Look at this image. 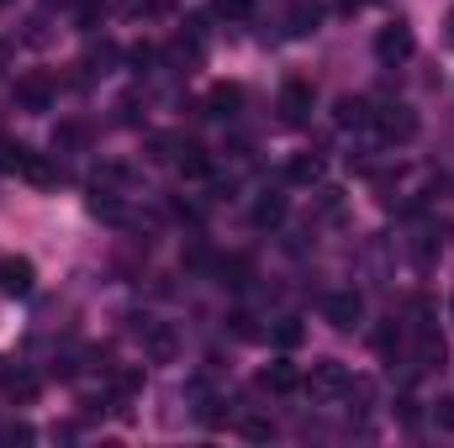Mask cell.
I'll return each mask as SVG.
<instances>
[{
	"instance_id": "1",
	"label": "cell",
	"mask_w": 454,
	"mask_h": 448,
	"mask_svg": "<svg viewBox=\"0 0 454 448\" xmlns=\"http://www.w3.org/2000/svg\"><path fill=\"white\" fill-rule=\"evenodd\" d=\"M348 369H343L339 359H317L312 364V375H301V390L312 396V401H343V390H348Z\"/></svg>"
},
{
	"instance_id": "2",
	"label": "cell",
	"mask_w": 454,
	"mask_h": 448,
	"mask_svg": "<svg viewBox=\"0 0 454 448\" xmlns=\"http://www.w3.org/2000/svg\"><path fill=\"white\" fill-rule=\"evenodd\" d=\"M412 48H418V37H412V27H407V21H386V27L375 32V58H380V64H391V69H396V64H407V58H412Z\"/></svg>"
},
{
	"instance_id": "3",
	"label": "cell",
	"mask_w": 454,
	"mask_h": 448,
	"mask_svg": "<svg viewBox=\"0 0 454 448\" xmlns=\"http://www.w3.org/2000/svg\"><path fill=\"white\" fill-rule=\"evenodd\" d=\"M386 143H412L418 137V112L412 106H402V101H391V106H380L375 112V121H370Z\"/></svg>"
},
{
	"instance_id": "4",
	"label": "cell",
	"mask_w": 454,
	"mask_h": 448,
	"mask_svg": "<svg viewBox=\"0 0 454 448\" xmlns=\"http://www.w3.org/2000/svg\"><path fill=\"white\" fill-rule=\"evenodd\" d=\"M53 101H59V85L48 74H21L16 80V106L21 112H53Z\"/></svg>"
},
{
	"instance_id": "5",
	"label": "cell",
	"mask_w": 454,
	"mask_h": 448,
	"mask_svg": "<svg viewBox=\"0 0 454 448\" xmlns=\"http://www.w3.org/2000/svg\"><path fill=\"white\" fill-rule=\"evenodd\" d=\"M323 317H328L339 333H348V328H359V317H364V301H359L354 290H333V296H323Z\"/></svg>"
},
{
	"instance_id": "6",
	"label": "cell",
	"mask_w": 454,
	"mask_h": 448,
	"mask_svg": "<svg viewBox=\"0 0 454 448\" xmlns=\"http://www.w3.org/2000/svg\"><path fill=\"white\" fill-rule=\"evenodd\" d=\"M307 116H312V85L307 80H286V90H280V121L301 127Z\"/></svg>"
},
{
	"instance_id": "7",
	"label": "cell",
	"mask_w": 454,
	"mask_h": 448,
	"mask_svg": "<svg viewBox=\"0 0 454 448\" xmlns=\"http://www.w3.org/2000/svg\"><path fill=\"white\" fill-rule=\"evenodd\" d=\"M32 285H37V269H32V259H0V290L5 296H32Z\"/></svg>"
},
{
	"instance_id": "8",
	"label": "cell",
	"mask_w": 454,
	"mask_h": 448,
	"mask_svg": "<svg viewBox=\"0 0 454 448\" xmlns=\"http://www.w3.org/2000/svg\"><path fill=\"white\" fill-rule=\"evenodd\" d=\"M259 385H264V390H275V396H291V390H301V369H296L291 359H275V364H264Z\"/></svg>"
},
{
	"instance_id": "9",
	"label": "cell",
	"mask_w": 454,
	"mask_h": 448,
	"mask_svg": "<svg viewBox=\"0 0 454 448\" xmlns=\"http://www.w3.org/2000/svg\"><path fill=\"white\" fill-rule=\"evenodd\" d=\"M175 348H180V337L169 333L164 322H143V353H148L153 364H169V359H175Z\"/></svg>"
},
{
	"instance_id": "10",
	"label": "cell",
	"mask_w": 454,
	"mask_h": 448,
	"mask_svg": "<svg viewBox=\"0 0 454 448\" xmlns=\"http://www.w3.org/2000/svg\"><path fill=\"white\" fill-rule=\"evenodd\" d=\"M175 169L196 180V174H207V169H212V158H207V148H201L196 137H180V148H175Z\"/></svg>"
},
{
	"instance_id": "11",
	"label": "cell",
	"mask_w": 454,
	"mask_h": 448,
	"mask_svg": "<svg viewBox=\"0 0 454 448\" xmlns=\"http://www.w3.org/2000/svg\"><path fill=\"white\" fill-rule=\"evenodd\" d=\"M333 121H339L343 132H359V127H370L375 112H370V101H359V96H343L339 106H333Z\"/></svg>"
},
{
	"instance_id": "12",
	"label": "cell",
	"mask_w": 454,
	"mask_h": 448,
	"mask_svg": "<svg viewBox=\"0 0 454 448\" xmlns=\"http://www.w3.org/2000/svg\"><path fill=\"white\" fill-rule=\"evenodd\" d=\"M444 359H450L444 337L434 333V328H418V369H444Z\"/></svg>"
},
{
	"instance_id": "13",
	"label": "cell",
	"mask_w": 454,
	"mask_h": 448,
	"mask_svg": "<svg viewBox=\"0 0 454 448\" xmlns=\"http://www.w3.org/2000/svg\"><path fill=\"white\" fill-rule=\"evenodd\" d=\"M286 180H291V185H317V180H323V153H291Z\"/></svg>"
},
{
	"instance_id": "14",
	"label": "cell",
	"mask_w": 454,
	"mask_h": 448,
	"mask_svg": "<svg viewBox=\"0 0 454 448\" xmlns=\"http://www.w3.org/2000/svg\"><path fill=\"white\" fill-rule=\"evenodd\" d=\"M280 222H286V196L280 190H264L254 201V227H280Z\"/></svg>"
},
{
	"instance_id": "15",
	"label": "cell",
	"mask_w": 454,
	"mask_h": 448,
	"mask_svg": "<svg viewBox=\"0 0 454 448\" xmlns=\"http://www.w3.org/2000/svg\"><path fill=\"white\" fill-rule=\"evenodd\" d=\"M85 143H90V127H85V121H59V127H53V148H59V153H80Z\"/></svg>"
},
{
	"instance_id": "16",
	"label": "cell",
	"mask_w": 454,
	"mask_h": 448,
	"mask_svg": "<svg viewBox=\"0 0 454 448\" xmlns=\"http://www.w3.org/2000/svg\"><path fill=\"white\" fill-rule=\"evenodd\" d=\"M21 174H27L32 185H43V190H48V185H59V169H53V164H48L43 153H27V164H21Z\"/></svg>"
},
{
	"instance_id": "17",
	"label": "cell",
	"mask_w": 454,
	"mask_h": 448,
	"mask_svg": "<svg viewBox=\"0 0 454 448\" xmlns=\"http://www.w3.org/2000/svg\"><path fill=\"white\" fill-rule=\"evenodd\" d=\"M0 385H5V396H11V401H32V396H37V380H32V375H21V369H5V375H0Z\"/></svg>"
},
{
	"instance_id": "18",
	"label": "cell",
	"mask_w": 454,
	"mask_h": 448,
	"mask_svg": "<svg viewBox=\"0 0 454 448\" xmlns=\"http://www.w3.org/2000/svg\"><path fill=\"white\" fill-rule=\"evenodd\" d=\"M207 106H212V116H238V106H243V90H238V85H217Z\"/></svg>"
},
{
	"instance_id": "19",
	"label": "cell",
	"mask_w": 454,
	"mask_h": 448,
	"mask_svg": "<svg viewBox=\"0 0 454 448\" xmlns=\"http://www.w3.org/2000/svg\"><path fill=\"white\" fill-rule=\"evenodd\" d=\"M175 148H180L175 132H148V158L153 164H175Z\"/></svg>"
},
{
	"instance_id": "20",
	"label": "cell",
	"mask_w": 454,
	"mask_h": 448,
	"mask_svg": "<svg viewBox=\"0 0 454 448\" xmlns=\"http://www.w3.org/2000/svg\"><path fill=\"white\" fill-rule=\"evenodd\" d=\"M375 353L396 364V353H402V328H396V322H386V328H375Z\"/></svg>"
},
{
	"instance_id": "21",
	"label": "cell",
	"mask_w": 454,
	"mask_h": 448,
	"mask_svg": "<svg viewBox=\"0 0 454 448\" xmlns=\"http://www.w3.org/2000/svg\"><path fill=\"white\" fill-rule=\"evenodd\" d=\"M317 21H323V11H317V5H296L286 27H291V37H307V32H317Z\"/></svg>"
},
{
	"instance_id": "22",
	"label": "cell",
	"mask_w": 454,
	"mask_h": 448,
	"mask_svg": "<svg viewBox=\"0 0 454 448\" xmlns=\"http://www.w3.org/2000/svg\"><path fill=\"white\" fill-rule=\"evenodd\" d=\"M112 64H116V42H101V48L85 53V69L90 74H112Z\"/></svg>"
},
{
	"instance_id": "23",
	"label": "cell",
	"mask_w": 454,
	"mask_h": 448,
	"mask_svg": "<svg viewBox=\"0 0 454 448\" xmlns=\"http://www.w3.org/2000/svg\"><path fill=\"white\" fill-rule=\"evenodd\" d=\"M243 438L248 444H270L275 438V422L270 417H243Z\"/></svg>"
},
{
	"instance_id": "24",
	"label": "cell",
	"mask_w": 454,
	"mask_h": 448,
	"mask_svg": "<svg viewBox=\"0 0 454 448\" xmlns=\"http://www.w3.org/2000/svg\"><path fill=\"white\" fill-rule=\"evenodd\" d=\"M212 11H217L223 21H243V16H254V0H217Z\"/></svg>"
},
{
	"instance_id": "25",
	"label": "cell",
	"mask_w": 454,
	"mask_h": 448,
	"mask_svg": "<svg viewBox=\"0 0 454 448\" xmlns=\"http://www.w3.org/2000/svg\"><path fill=\"white\" fill-rule=\"evenodd\" d=\"M248 259H223V285H248Z\"/></svg>"
},
{
	"instance_id": "26",
	"label": "cell",
	"mask_w": 454,
	"mask_h": 448,
	"mask_svg": "<svg viewBox=\"0 0 454 448\" xmlns=\"http://www.w3.org/2000/svg\"><path fill=\"white\" fill-rule=\"evenodd\" d=\"M275 343H280V348H296V343H301V322H291V317H286V322L275 328Z\"/></svg>"
},
{
	"instance_id": "27",
	"label": "cell",
	"mask_w": 454,
	"mask_h": 448,
	"mask_svg": "<svg viewBox=\"0 0 454 448\" xmlns=\"http://www.w3.org/2000/svg\"><path fill=\"white\" fill-rule=\"evenodd\" d=\"M434 422H439L444 433H454V396H444V401L434 406Z\"/></svg>"
},
{
	"instance_id": "28",
	"label": "cell",
	"mask_w": 454,
	"mask_h": 448,
	"mask_svg": "<svg viewBox=\"0 0 454 448\" xmlns=\"http://www.w3.org/2000/svg\"><path fill=\"white\" fill-rule=\"evenodd\" d=\"M0 438H5V444H32V438H37V433H32V428H27V422H16V428H5V433H0Z\"/></svg>"
},
{
	"instance_id": "29",
	"label": "cell",
	"mask_w": 454,
	"mask_h": 448,
	"mask_svg": "<svg viewBox=\"0 0 454 448\" xmlns=\"http://www.w3.org/2000/svg\"><path fill=\"white\" fill-rule=\"evenodd\" d=\"M232 333L238 337H259V328H254V317H232Z\"/></svg>"
},
{
	"instance_id": "30",
	"label": "cell",
	"mask_w": 454,
	"mask_h": 448,
	"mask_svg": "<svg viewBox=\"0 0 454 448\" xmlns=\"http://www.w3.org/2000/svg\"><path fill=\"white\" fill-rule=\"evenodd\" d=\"M444 42H450V48H454V11H450V16H444Z\"/></svg>"
},
{
	"instance_id": "31",
	"label": "cell",
	"mask_w": 454,
	"mask_h": 448,
	"mask_svg": "<svg viewBox=\"0 0 454 448\" xmlns=\"http://www.w3.org/2000/svg\"><path fill=\"white\" fill-rule=\"evenodd\" d=\"M0 5H5V0H0Z\"/></svg>"
},
{
	"instance_id": "32",
	"label": "cell",
	"mask_w": 454,
	"mask_h": 448,
	"mask_svg": "<svg viewBox=\"0 0 454 448\" xmlns=\"http://www.w3.org/2000/svg\"><path fill=\"white\" fill-rule=\"evenodd\" d=\"M364 5H370V0H364Z\"/></svg>"
}]
</instances>
